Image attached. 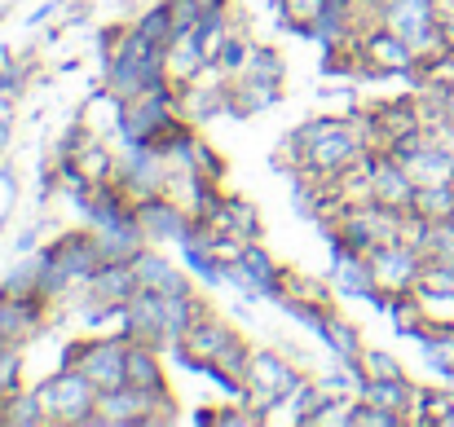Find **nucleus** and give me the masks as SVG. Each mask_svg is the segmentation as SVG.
<instances>
[{
    "label": "nucleus",
    "instance_id": "f257e3e1",
    "mask_svg": "<svg viewBox=\"0 0 454 427\" xmlns=\"http://www.w3.org/2000/svg\"><path fill=\"white\" fill-rule=\"evenodd\" d=\"M287 142L301 150L304 172L317 181H335L344 167H353L357 159L371 154L357 115H309L304 124L287 133Z\"/></svg>",
    "mask_w": 454,
    "mask_h": 427
},
{
    "label": "nucleus",
    "instance_id": "f03ea898",
    "mask_svg": "<svg viewBox=\"0 0 454 427\" xmlns=\"http://www.w3.org/2000/svg\"><path fill=\"white\" fill-rule=\"evenodd\" d=\"M44 274H40V295H49L58 308H71V299L93 283V274L106 265V252L98 243V234L80 221L75 229L53 234L44 247Z\"/></svg>",
    "mask_w": 454,
    "mask_h": 427
},
{
    "label": "nucleus",
    "instance_id": "7ed1b4c3",
    "mask_svg": "<svg viewBox=\"0 0 454 427\" xmlns=\"http://www.w3.org/2000/svg\"><path fill=\"white\" fill-rule=\"evenodd\" d=\"M252 339L225 322L216 308H207L176 348H168V357L176 366H185L190 375H207V370H230V375H247V361H252Z\"/></svg>",
    "mask_w": 454,
    "mask_h": 427
},
{
    "label": "nucleus",
    "instance_id": "20e7f679",
    "mask_svg": "<svg viewBox=\"0 0 454 427\" xmlns=\"http://www.w3.org/2000/svg\"><path fill=\"white\" fill-rule=\"evenodd\" d=\"M98 62H102V89L111 93V102H129V97L151 93V89L172 80L168 75V49L146 40L133 22H124L115 49Z\"/></svg>",
    "mask_w": 454,
    "mask_h": 427
},
{
    "label": "nucleus",
    "instance_id": "39448f33",
    "mask_svg": "<svg viewBox=\"0 0 454 427\" xmlns=\"http://www.w3.org/2000/svg\"><path fill=\"white\" fill-rule=\"evenodd\" d=\"M58 366H71V370H84L98 392L106 388H120L129 384V335L124 330H84V335H71L58 353Z\"/></svg>",
    "mask_w": 454,
    "mask_h": 427
},
{
    "label": "nucleus",
    "instance_id": "423d86ee",
    "mask_svg": "<svg viewBox=\"0 0 454 427\" xmlns=\"http://www.w3.org/2000/svg\"><path fill=\"white\" fill-rule=\"evenodd\" d=\"M35 397L49 415V427H98V384L84 370L58 366L35 384Z\"/></svg>",
    "mask_w": 454,
    "mask_h": 427
},
{
    "label": "nucleus",
    "instance_id": "0eeeda50",
    "mask_svg": "<svg viewBox=\"0 0 454 427\" xmlns=\"http://www.w3.org/2000/svg\"><path fill=\"white\" fill-rule=\"evenodd\" d=\"M181 115H185V84L168 80V84H159L151 93L115 102V137L120 142H154Z\"/></svg>",
    "mask_w": 454,
    "mask_h": 427
},
{
    "label": "nucleus",
    "instance_id": "6e6552de",
    "mask_svg": "<svg viewBox=\"0 0 454 427\" xmlns=\"http://www.w3.org/2000/svg\"><path fill=\"white\" fill-rule=\"evenodd\" d=\"M176 419H181L176 388L151 392L137 384H120L98 397V427H168Z\"/></svg>",
    "mask_w": 454,
    "mask_h": 427
},
{
    "label": "nucleus",
    "instance_id": "1a4fd4ad",
    "mask_svg": "<svg viewBox=\"0 0 454 427\" xmlns=\"http://www.w3.org/2000/svg\"><path fill=\"white\" fill-rule=\"evenodd\" d=\"M304 375H313V370L296 366L278 344H261V348H252V361H247V375H243L247 379V401L261 406L274 423V410L283 406V397L301 384Z\"/></svg>",
    "mask_w": 454,
    "mask_h": 427
},
{
    "label": "nucleus",
    "instance_id": "9d476101",
    "mask_svg": "<svg viewBox=\"0 0 454 427\" xmlns=\"http://www.w3.org/2000/svg\"><path fill=\"white\" fill-rule=\"evenodd\" d=\"M287 274L292 265H283L265 243H247L243 256L234 260V286L243 299H265V304H278L287 295Z\"/></svg>",
    "mask_w": 454,
    "mask_h": 427
},
{
    "label": "nucleus",
    "instance_id": "9b49d317",
    "mask_svg": "<svg viewBox=\"0 0 454 427\" xmlns=\"http://www.w3.org/2000/svg\"><path fill=\"white\" fill-rule=\"evenodd\" d=\"M419 66V53L388 27H375L371 35H362V71L357 84H375V80H406Z\"/></svg>",
    "mask_w": 454,
    "mask_h": 427
},
{
    "label": "nucleus",
    "instance_id": "f8f14e48",
    "mask_svg": "<svg viewBox=\"0 0 454 427\" xmlns=\"http://www.w3.org/2000/svg\"><path fill=\"white\" fill-rule=\"evenodd\" d=\"M120 167H115V181L133 194V198H146V194H159L168 185V159L154 150L151 142H120Z\"/></svg>",
    "mask_w": 454,
    "mask_h": 427
},
{
    "label": "nucleus",
    "instance_id": "ddd939ff",
    "mask_svg": "<svg viewBox=\"0 0 454 427\" xmlns=\"http://www.w3.org/2000/svg\"><path fill=\"white\" fill-rule=\"evenodd\" d=\"M424 265H428V256H424L419 247H411V243H384V247L371 252L375 283H380V291H388V295H411V291H419Z\"/></svg>",
    "mask_w": 454,
    "mask_h": 427
},
{
    "label": "nucleus",
    "instance_id": "4468645a",
    "mask_svg": "<svg viewBox=\"0 0 454 427\" xmlns=\"http://www.w3.org/2000/svg\"><path fill=\"white\" fill-rule=\"evenodd\" d=\"M199 221L212 225V229H221V234H234L239 243H265L261 207H256L247 194H239V190H221V194L212 198V207H207Z\"/></svg>",
    "mask_w": 454,
    "mask_h": 427
},
{
    "label": "nucleus",
    "instance_id": "2eb2a0df",
    "mask_svg": "<svg viewBox=\"0 0 454 427\" xmlns=\"http://www.w3.org/2000/svg\"><path fill=\"white\" fill-rule=\"evenodd\" d=\"M415 176L406 172V163L388 150H375L371 154V198L384 203V207H397V212H411L415 207Z\"/></svg>",
    "mask_w": 454,
    "mask_h": 427
},
{
    "label": "nucleus",
    "instance_id": "dca6fc26",
    "mask_svg": "<svg viewBox=\"0 0 454 427\" xmlns=\"http://www.w3.org/2000/svg\"><path fill=\"white\" fill-rule=\"evenodd\" d=\"M137 221H142V229H146V238H151V247H176L181 243V234L190 229V212L168 194V190H159V194H146V198H137Z\"/></svg>",
    "mask_w": 454,
    "mask_h": 427
},
{
    "label": "nucleus",
    "instance_id": "f3484780",
    "mask_svg": "<svg viewBox=\"0 0 454 427\" xmlns=\"http://www.w3.org/2000/svg\"><path fill=\"white\" fill-rule=\"evenodd\" d=\"M115 330H124L129 339H142V344H159V348H163V295L142 286V291L124 304V317H120ZM163 353H168V348H163Z\"/></svg>",
    "mask_w": 454,
    "mask_h": 427
},
{
    "label": "nucleus",
    "instance_id": "a211bd4d",
    "mask_svg": "<svg viewBox=\"0 0 454 427\" xmlns=\"http://www.w3.org/2000/svg\"><path fill=\"white\" fill-rule=\"evenodd\" d=\"M137 278H142V286L146 291H159V295H181V291H199L194 286V274L181 265V260H168L159 247H146L137 260Z\"/></svg>",
    "mask_w": 454,
    "mask_h": 427
},
{
    "label": "nucleus",
    "instance_id": "6ab92c4d",
    "mask_svg": "<svg viewBox=\"0 0 454 427\" xmlns=\"http://www.w3.org/2000/svg\"><path fill=\"white\" fill-rule=\"evenodd\" d=\"M194 221L212 207V198L225 190V181H212V176H203V172H194V167H172L168 172V185H163Z\"/></svg>",
    "mask_w": 454,
    "mask_h": 427
},
{
    "label": "nucleus",
    "instance_id": "aec40b11",
    "mask_svg": "<svg viewBox=\"0 0 454 427\" xmlns=\"http://www.w3.org/2000/svg\"><path fill=\"white\" fill-rule=\"evenodd\" d=\"M230 93H234V124H243L252 115H265L283 102V84H270V80H256V75L230 80Z\"/></svg>",
    "mask_w": 454,
    "mask_h": 427
},
{
    "label": "nucleus",
    "instance_id": "412c9836",
    "mask_svg": "<svg viewBox=\"0 0 454 427\" xmlns=\"http://www.w3.org/2000/svg\"><path fill=\"white\" fill-rule=\"evenodd\" d=\"M415 392H419V384L411 379V375H397V379H362V388H357V401H366V406H380V410H393V415H411V406H415Z\"/></svg>",
    "mask_w": 454,
    "mask_h": 427
},
{
    "label": "nucleus",
    "instance_id": "4be33fe9",
    "mask_svg": "<svg viewBox=\"0 0 454 427\" xmlns=\"http://www.w3.org/2000/svg\"><path fill=\"white\" fill-rule=\"evenodd\" d=\"M163 348L159 344H142V339H129V384L137 388H151V392H168L172 379H168V366H163Z\"/></svg>",
    "mask_w": 454,
    "mask_h": 427
},
{
    "label": "nucleus",
    "instance_id": "5701e85b",
    "mask_svg": "<svg viewBox=\"0 0 454 427\" xmlns=\"http://www.w3.org/2000/svg\"><path fill=\"white\" fill-rule=\"evenodd\" d=\"M317 344L326 348V357H331V361H362V353H366L362 326H357L353 317H344L340 308H335V313H331V322L322 326Z\"/></svg>",
    "mask_w": 454,
    "mask_h": 427
},
{
    "label": "nucleus",
    "instance_id": "b1692460",
    "mask_svg": "<svg viewBox=\"0 0 454 427\" xmlns=\"http://www.w3.org/2000/svg\"><path fill=\"white\" fill-rule=\"evenodd\" d=\"M207 66H212V62H207V53L199 49L194 31H181V35H172V44H168V75H172L176 84H190V80H199Z\"/></svg>",
    "mask_w": 454,
    "mask_h": 427
},
{
    "label": "nucleus",
    "instance_id": "393cba45",
    "mask_svg": "<svg viewBox=\"0 0 454 427\" xmlns=\"http://www.w3.org/2000/svg\"><path fill=\"white\" fill-rule=\"evenodd\" d=\"M252 49H256V40H252L247 22L239 18V22L230 27V35L221 40V49H216V58H212V71H221V75L239 80V75L247 71V58H252Z\"/></svg>",
    "mask_w": 454,
    "mask_h": 427
},
{
    "label": "nucleus",
    "instance_id": "a878e982",
    "mask_svg": "<svg viewBox=\"0 0 454 427\" xmlns=\"http://www.w3.org/2000/svg\"><path fill=\"white\" fill-rule=\"evenodd\" d=\"M89 291H98V295H106V299H124V304H129V299L142 291L137 265H133V260H106V265L93 274Z\"/></svg>",
    "mask_w": 454,
    "mask_h": 427
},
{
    "label": "nucleus",
    "instance_id": "bb28decb",
    "mask_svg": "<svg viewBox=\"0 0 454 427\" xmlns=\"http://www.w3.org/2000/svg\"><path fill=\"white\" fill-rule=\"evenodd\" d=\"M274 308H278L283 317H292L296 326H304L313 339L322 335V326H326V322H331V313H335V304H317V299H304V295H292V291H287Z\"/></svg>",
    "mask_w": 454,
    "mask_h": 427
},
{
    "label": "nucleus",
    "instance_id": "cd10ccee",
    "mask_svg": "<svg viewBox=\"0 0 454 427\" xmlns=\"http://www.w3.org/2000/svg\"><path fill=\"white\" fill-rule=\"evenodd\" d=\"M4 427H49V415H44L35 388H22L4 401Z\"/></svg>",
    "mask_w": 454,
    "mask_h": 427
},
{
    "label": "nucleus",
    "instance_id": "c85d7f7f",
    "mask_svg": "<svg viewBox=\"0 0 454 427\" xmlns=\"http://www.w3.org/2000/svg\"><path fill=\"white\" fill-rule=\"evenodd\" d=\"M133 27L146 35V40H154V44H172V35H176V22H172V9H168V0H154V4H146L137 18H133Z\"/></svg>",
    "mask_w": 454,
    "mask_h": 427
},
{
    "label": "nucleus",
    "instance_id": "c756f323",
    "mask_svg": "<svg viewBox=\"0 0 454 427\" xmlns=\"http://www.w3.org/2000/svg\"><path fill=\"white\" fill-rule=\"evenodd\" d=\"M40 274H44V256H40V252H27V256H18V260L4 269L0 286L13 291V295H22V291H40Z\"/></svg>",
    "mask_w": 454,
    "mask_h": 427
},
{
    "label": "nucleus",
    "instance_id": "7c9ffc66",
    "mask_svg": "<svg viewBox=\"0 0 454 427\" xmlns=\"http://www.w3.org/2000/svg\"><path fill=\"white\" fill-rule=\"evenodd\" d=\"M243 75H256V80H270V84H287V58L274 44H256Z\"/></svg>",
    "mask_w": 454,
    "mask_h": 427
},
{
    "label": "nucleus",
    "instance_id": "2f4dec72",
    "mask_svg": "<svg viewBox=\"0 0 454 427\" xmlns=\"http://www.w3.org/2000/svg\"><path fill=\"white\" fill-rule=\"evenodd\" d=\"M22 348L18 344H0V401H9L13 392H22Z\"/></svg>",
    "mask_w": 454,
    "mask_h": 427
},
{
    "label": "nucleus",
    "instance_id": "473e14b6",
    "mask_svg": "<svg viewBox=\"0 0 454 427\" xmlns=\"http://www.w3.org/2000/svg\"><path fill=\"white\" fill-rule=\"evenodd\" d=\"M190 167H194V172H203V176H212V181H225V172H230V159H225L216 145L199 133V142H194V150H190Z\"/></svg>",
    "mask_w": 454,
    "mask_h": 427
},
{
    "label": "nucleus",
    "instance_id": "72a5a7b5",
    "mask_svg": "<svg viewBox=\"0 0 454 427\" xmlns=\"http://www.w3.org/2000/svg\"><path fill=\"white\" fill-rule=\"evenodd\" d=\"M362 370H366V379H397V375H406V366H402L397 353L371 348V344H366V353H362Z\"/></svg>",
    "mask_w": 454,
    "mask_h": 427
},
{
    "label": "nucleus",
    "instance_id": "f704fd0d",
    "mask_svg": "<svg viewBox=\"0 0 454 427\" xmlns=\"http://www.w3.org/2000/svg\"><path fill=\"white\" fill-rule=\"evenodd\" d=\"M419 291L424 295H454V260H428Z\"/></svg>",
    "mask_w": 454,
    "mask_h": 427
},
{
    "label": "nucleus",
    "instance_id": "c9c22d12",
    "mask_svg": "<svg viewBox=\"0 0 454 427\" xmlns=\"http://www.w3.org/2000/svg\"><path fill=\"white\" fill-rule=\"evenodd\" d=\"M348 427H406V419H402V415H393V410H380V406L353 401V415H348Z\"/></svg>",
    "mask_w": 454,
    "mask_h": 427
},
{
    "label": "nucleus",
    "instance_id": "e433bc0d",
    "mask_svg": "<svg viewBox=\"0 0 454 427\" xmlns=\"http://www.w3.org/2000/svg\"><path fill=\"white\" fill-rule=\"evenodd\" d=\"M40 238H44V225H40V221H31V225H22V234H18L13 252H18V256H27V252H40V247H44Z\"/></svg>",
    "mask_w": 454,
    "mask_h": 427
},
{
    "label": "nucleus",
    "instance_id": "4c0bfd02",
    "mask_svg": "<svg viewBox=\"0 0 454 427\" xmlns=\"http://www.w3.org/2000/svg\"><path fill=\"white\" fill-rule=\"evenodd\" d=\"M437 97H442V115H446V124H454V84H437Z\"/></svg>",
    "mask_w": 454,
    "mask_h": 427
},
{
    "label": "nucleus",
    "instance_id": "58836bf2",
    "mask_svg": "<svg viewBox=\"0 0 454 427\" xmlns=\"http://www.w3.org/2000/svg\"><path fill=\"white\" fill-rule=\"evenodd\" d=\"M190 423H194V427H216V406H203V410H194V415H190Z\"/></svg>",
    "mask_w": 454,
    "mask_h": 427
},
{
    "label": "nucleus",
    "instance_id": "ea45409f",
    "mask_svg": "<svg viewBox=\"0 0 454 427\" xmlns=\"http://www.w3.org/2000/svg\"><path fill=\"white\" fill-rule=\"evenodd\" d=\"M437 137H442V142H450V145H454V124H442V128H437Z\"/></svg>",
    "mask_w": 454,
    "mask_h": 427
},
{
    "label": "nucleus",
    "instance_id": "a19ab883",
    "mask_svg": "<svg viewBox=\"0 0 454 427\" xmlns=\"http://www.w3.org/2000/svg\"><path fill=\"white\" fill-rule=\"evenodd\" d=\"M0 344H4V291H0Z\"/></svg>",
    "mask_w": 454,
    "mask_h": 427
},
{
    "label": "nucleus",
    "instance_id": "79ce46f5",
    "mask_svg": "<svg viewBox=\"0 0 454 427\" xmlns=\"http://www.w3.org/2000/svg\"><path fill=\"white\" fill-rule=\"evenodd\" d=\"M203 9H216V4H234V0H199Z\"/></svg>",
    "mask_w": 454,
    "mask_h": 427
},
{
    "label": "nucleus",
    "instance_id": "37998d69",
    "mask_svg": "<svg viewBox=\"0 0 454 427\" xmlns=\"http://www.w3.org/2000/svg\"><path fill=\"white\" fill-rule=\"evenodd\" d=\"M4 18H9V9H0V22H4Z\"/></svg>",
    "mask_w": 454,
    "mask_h": 427
}]
</instances>
